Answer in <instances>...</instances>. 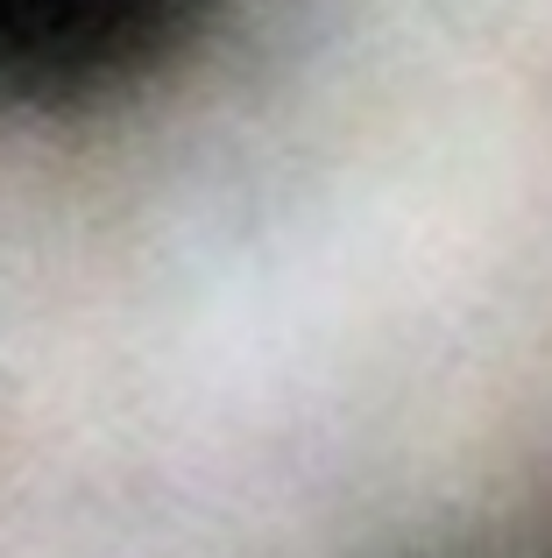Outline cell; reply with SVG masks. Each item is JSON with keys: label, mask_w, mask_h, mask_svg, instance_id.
Here are the masks:
<instances>
[{"label": "cell", "mask_w": 552, "mask_h": 558, "mask_svg": "<svg viewBox=\"0 0 552 558\" xmlns=\"http://www.w3.org/2000/svg\"><path fill=\"white\" fill-rule=\"evenodd\" d=\"M227 0H0V113H85L206 43Z\"/></svg>", "instance_id": "cell-1"}]
</instances>
